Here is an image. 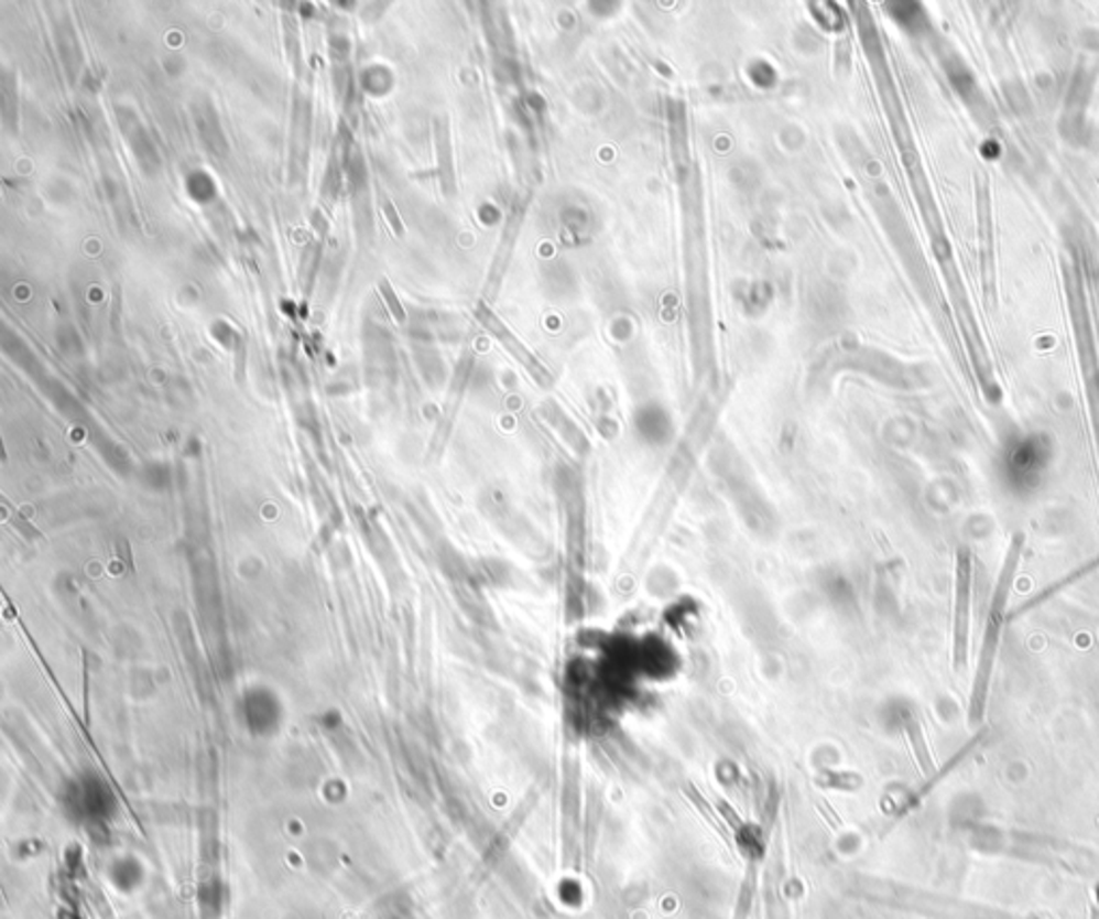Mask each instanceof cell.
I'll return each mask as SVG.
<instances>
[{"label": "cell", "instance_id": "obj_1", "mask_svg": "<svg viewBox=\"0 0 1099 919\" xmlns=\"http://www.w3.org/2000/svg\"><path fill=\"white\" fill-rule=\"evenodd\" d=\"M1026 536L1022 531H1015L1008 545L997 585L990 597L988 615H986V626H983V638H981V649L977 658V669L972 677L971 699H969V726L979 731L986 717L988 707V696H990V683H992V672L997 664V653L1003 636V627L1008 624V608H1010V595L1012 586L1018 576V567L1022 561Z\"/></svg>", "mask_w": 1099, "mask_h": 919}, {"label": "cell", "instance_id": "obj_2", "mask_svg": "<svg viewBox=\"0 0 1099 919\" xmlns=\"http://www.w3.org/2000/svg\"><path fill=\"white\" fill-rule=\"evenodd\" d=\"M972 550L960 543L954 567V670L962 672L969 664L971 649Z\"/></svg>", "mask_w": 1099, "mask_h": 919}, {"label": "cell", "instance_id": "obj_3", "mask_svg": "<svg viewBox=\"0 0 1099 919\" xmlns=\"http://www.w3.org/2000/svg\"><path fill=\"white\" fill-rule=\"evenodd\" d=\"M1096 570H1099V556L1098 559H1093V561H1089L1087 565H1082V567L1074 570V572H1071L1069 576H1065V579H1060V581H1057V583H1053V585L1046 586L1044 591H1040V593H1037L1035 597H1031L1029 602H1024V604H1022V606H1020V608L1015 610L1014 617H1020V615H1024V613H1029V610H1033V608L1042 606V604H1044L1046 599H1051V597H1053L1055 593H1058V591H1063V588H1067V586L1069 585H1074V583H1078L1080 579H1085V576L1093 574Z\"/></svg>", "mask_w": 1099, "mask_h": 919}, {"label": "cell", "instance_id": "obj_4", "mask_svg": "<svg viewBox=\"0 0 1099 919\" xmlns=\"http://www.w3.org/2000/svg\"><path fill=\"white\" fill-rule=\"evenodd\" d=\"M379 289H381L382 296H384V303H387V307H389L391 316H393L398 323H404V318H406L404 307H402V303H400V299H398L395 291L391 289V284H389L387 280H381V286H379Z\"/></svg>", "mask_w": 1099, "mask_h": 919}, {"label": "cell", "instance_id": "obj_5", "mask_svg": "<svg viewBox=\"0 0 1099 919\" xmlns=\"http://www.w3.org/2000/svg\"><path fill=\"white\" fill-rule=\"evenodd\" d=\"M384 215H387V219H389L391 228L395 230V235H398V237H402V235H404V226H402V219H400L398 210H395V207H393V205H391L389 201H384Z\"/></svg>", "mask_w": 1099, "mask_h": 919}]
</instances>
